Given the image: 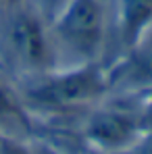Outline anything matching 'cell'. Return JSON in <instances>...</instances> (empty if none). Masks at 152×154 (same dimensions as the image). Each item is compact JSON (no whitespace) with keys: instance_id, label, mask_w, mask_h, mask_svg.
Returning a JSON list of instances; mask_svg holds the SVG:
<instances>
[{"instance_id":"obj_1","label":"cell","mask_w":152,"mask_h":154,"mask_svg":"<svg viewBox=\"0 0 152 154\" xmlns=\"http://www.w3.org/2000/svg\"><path fill=\"white\" fill-rule=\"evenodd\" d=\"M56 65L50 23L31 0L0 13V75L11 83L44 75Z\"/></svg>"},{"instance_id":"obj_9","label":"cell","mask_w":152,"mask_h":154,"mask_svg":"<svg viewBox=\"0 0 152 154\" xmlns=\"http://www.w3.org/2000/svg\"><path fill=\"white\" fill-rule=\"evenodd\" d=\"M69 2H71V0H38V2H33V4L40 8V13H42V15L46 17V21L50 23Z\"/></svg>"},{"instance_id":"obj_8","label":"cell","mask_w":152,"mask_h":154,"mask_svg":"<svg viewBox=\"0 0 152 154\" xmlns=\"http://www.w3.org/2000/svg\"><path fill=\"white\" fill-rule=\"evenodd\" d=\"M110 154H152V131H144L133 144Z\"/></svg>"},{"instance_id":"obj_6","label":"cell","mask_w":152,"mask_h":154,"mask_svg":"<svg viewBox=\"0 0 152 154\" xmlns=\"http://www.w3.org/2000/svg\"><path fill=\"white\" fill-rule=\"evenodd\" d=\"M135 98H138L140 117H142L144 129L146 131H152V88L142 90V92H135Z\"/></svg>"},{"instance_id":"obj_10","label":"cell","mask_w":152,"mask_h":154,"mask_svg":"<svg viewBox=\"0 0 152 154\" xmlns=\"http://www.w3.org/2000/svg\"><path fill=\"white\" fill-rule=\"evenodd\" d=\"M17 2H21V0H0V13L6 11V8H11V6H15Z\"/></svg>"},{"instance_id":"obj_7","label":"cell","mask_w":152,"mask_h":154,"mask_svg":"<svg viewBox=\"0 0 152 154\" xmlns=\"http://www.w3.org/2000/svg\"><path fill=\"white\" fill-rule=\"evenodd\" d=\"M0 154H31V150L25 146L23 140L0 133Z\"/></svg>"},{"instance_id":"obj_4","label":"cell","mask_w":152,"mask_h":154,"mask_svg":"<svg viewBox=\"0 0 152 154\" xmlns=\"http://www.w3.org/2000/svg\"><path fill=\"white\" fill-rule=\"evenodd\" d=\"M129 102H102L85 110L81 121V135L96 154H110L133 144L146 129L140 117L138 98Z\"/></svg>"},{"instance_id":"obj_3","label":"cell","mask_w":152,"mask_h":154,"mask_svg":"<svg viewBox=\"0 0 152 154\" xmlns=\"http://www.w3.org/2000/svg\"><path fill=\"white\" fill-rule=\"evenodd\" d=\"M56 65L104 63L113 46L108 0H71L50 21Z\"/></svg>"},{"instance_id":"obj_2","label":"cell","mask_w":152,"mask_h":154,"mask_svg":"<svg viewBox=\"0 0 152 154\" xmlns=\"http://www.w3.org/2000/svg\"><path fill=\"white\" fill-rule=\"evenodd\" d=\"M25 108L42 112H79L102 102L110 94L108 65L58 67L44 75L15 83Z\"/></svg>"},{"instance_id":"obj_11","label":"cell","mask_w":152,"mask_h":154,"mask_svg":"<svg viewBox=\"0 0 152 154\" xmlns=\"http://www.w3.org/2000/svg\"><path fill=\"white\" fill-rule=\"evenodd\" d=\"M140 46H148V48H152V31L144 38V40H142V44H140Z\"/></svg>"},{"instance_id":"obj_5","label":"cell","mask_w":152,"mask_h":154,"mask_svg":"<svg viewBox=\"0 0 152 154\" xmlns=\"http://www.w3.org/2000/svg\"><path fill=\"white\" fill-rule=\"evenodd\" d=\"M110 6V35L117 56H123L142 44L152 31V0H113Z\"/></svg>"}]
</instances>
